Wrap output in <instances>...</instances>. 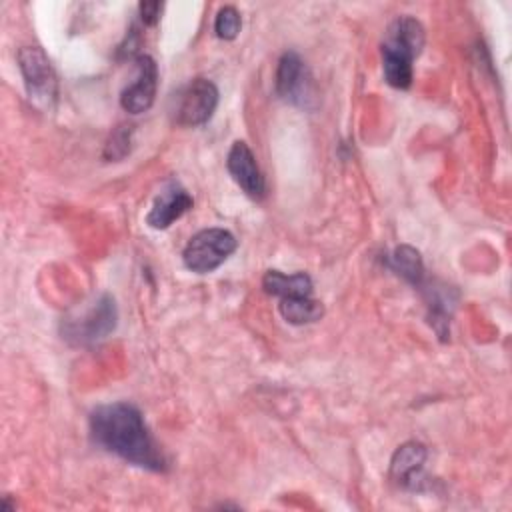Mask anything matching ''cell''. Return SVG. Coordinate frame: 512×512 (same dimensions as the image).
I'll return each instance as SVG.
<instances>
[{
  "mask_svg": "<svg viewBox=\"0 0 512 512\" xmlns=\"http://www.w3.org/2000/svg\"><path fill=\"white\" fill-rule=\"evenodd\" d=\"M388 266L400 274L404 280L412 282L414 286L422 282L424 278V266H422V258L418 254V250H414L412 246H398L390 256H388Z\"/></svg>",
  "mask_w": 512,
  "mask_h": 512,
  "instance_id": "14",
  "label": "cell"
},
{
  "mask_svg": "<svg viewBox=\"0 0 512 512\" xmlns=\"http://www.w3.org/2000/svg\"><path fill=\"white\" fill-rule=\"evenodd\" d=\"M424 462H426V446L420 442H406L392 456L390 478L402 488L420 490Z\"/></svg>",
  "mask_w": 512,
  "mask_h": 512,
  "instance_id": "11",
  "label": "cell"
},
{
  "mask_svg": "<svg viewBox=\"0 0 512 512\" xmlns=\"http://www.w3.org/2000/svg\"><path fill=\"white\" fill-rule=\"evenodd\" d=\"M424 40V28L412 16H400L388 26L382 42V72L392 88H410L412 62L422 52Z\"/></svg>",
  "mask_w": 512,
  "mask_h": 512,
  "instance_id": "2",
  "label": "cell"
},
{
  "mask_svg": "<svg viewBox=\"0 0 512 512\" xmlns=\"http://www.w3.org/2000/svg\"><path fill=\"white\" fill-rule=\"evenodd\" d=\"M18 66L24 78L28 98L40 108H50L58 94V80L44 50L38 46L20 48Z\"/></svg>",
  "mask_w": 512,
  "mask_h": 512,
  "instance_id": "5",
  "label": "cell"
},
{
  "mask_svg": "<svg viewBox=\"0 0 512 512\" xmlns=\"http://www.w3.org/2000/svg\"><path fill=\"white\" fill-rule=\"evenodd\" d=\"M276 92L292 104L304 106L310 98V76L302 58L296 52H286L276 68Z\"/></svg>",
  "mask_w": 512,
  "mask_h": 512,
  "instance_id": "10",
  "label": "cell"
},
{
  "mask_svg": "<svg viewBox=\"0 0 512 512\" xmlns=\"http://www.w3.org/2000/svg\"><path fill=\"white\" fill-rule=\"evenodd\" d=\"M236 244L232 232L224 228H204L188 240L182 252L184 266L196 274H208L230 258Z\"/></svg>",
  "mask_w": 512,
  "mask_h": 512,
  "instance_id": "4",
  "label": "cell"
},
{
  "mask_svg": "<svg viewBox=\"0 0 512 512\" xmlns=\"http://www.w3.org/2000/svg\"><path fill=\"white\" fill-rule=\"evenodd\" d=\"M218 106V88L208 78L190 80L176 96L174 120L178 126L206 124Z\"/></svg>",
  "mask_w": 512,
  "mask_h": 512,
  "instance_id": "6",
  "label": "cell"
},
{
  "mask_svg": "<svg viewBox=\"0 0 512 512\" xmlns=\"http://www.w3.org/2000/svg\"><path fill=\"white\" fill-rule=\"evenodd\" d=\"M240 26H242V20L234 6H224L218 10L214 18V32L220 40H234L240 32Z\"/></svg>",
  "mask_w": 512,
  "mask_h": 512,
  "instance_id": "16",
  "label": "cell"
},
{
  "mask_svg": "<svg viewBox=\"0 0 512 512\" xmlns=\"http://www.w3.org/2000/svg\"><path fill=\"white\" fill-rule=\"evenodd\" d=\"M192 204V196L176 180H168L154 198L152 208L146 216V224L154 230H166L174 220L184 216L192 208Z\"/></svg>",
  "mask_w": 512,
  "mask_h": 512,
  "instance_id": "9",
  "label": "cell"
},
{
  "mask_svg": "<svg viewBox=\"0 0 512 512\" xmlns=\"http://www.w3.org/2000/svg\"><path fill=\"white\" fill-rule=\"evenodd\" d=\"M162 8H164L162 2H140V4H138V12H140L142 22H144L146 26H154V24L160 20Z\"/></svg>",
  "mask_w": 512,
  "mask_h": 512,
  "instance_id": "17",
  "label": "cell"
},
{
  "mask_svg": "<svg viewBox=\"0 0 512 512\" xmlns=\"http://www.w3.org/2000/svg\"><path fill=\"white\" fill-rule=\"evenodd\" d=\"M90 432L98 446L126 462L154 472L166 470V458L136 406L128 402L98 406L90 416Z\"/></svg>",
  "mask_w": 512,
  "mask_h": 512,
  "instance_id": "1",
  "label": "cell"
},
{
  "mask_svg": "<svg viewBox=\"0 0 512 512\" xmlns=\"http://www.w3.org/2000/svg\"><path fill=\"white\" fill-rule=\"evenodd\" d=\"M156 86H158L156 62L148 54L136 56V78L120 94L122 108L130 114L146 112L154 104Z\"/></svg>",
  "mask_w": 512,
  "mask_h": 512,
  "instance_id": "7",
  "label": "cell"
},
{
  "mask_svg": "<svg viewBox=\"0 0 512 512\" xmlns=\"http://www.w3.org/2000/svg\"><path fill=\"white\" fill-rule=\"evenodd\" d=\"M226 168L246 196H250L254 200L264 198L266 182H264V176L256 164V158L246 142L236 140L232 144L228 158H226Z\"/></svg>",
  "mask_w": 512,
  "mask_h": 512,
  "instance_id": "8",
  "label": "cell"
},
{
  "mask_svg": "<svg viewBox=\"0 0 512 512\" xmlns=\"http://www.w3.org/2000/svg\"><path fill=\"white\" fill-rule=\"evenodd\" d=\"M278 308H280L282 318L290 324H310V322L320 320V316L324 314L322 304L318 300H314L312 296L280 300Z\"/></svg>",
  "mask_w": 512,
  "mask_h": 512,
  "instance_id": "13",
  "label": "cell"
},
{
  "mask_svg": "<svg viewBox=\"0 0 512 512\" xmlns=\"http://www.w3.org/2000/svg\"><path fill=\"white\" fill-rule=\"evenodd\" d=\"M132 134H134V128L130 124L118 126L110 134V138H108V142L104 146V154H102L104 160H108V162L122 160L130 152V148H132Z\"/></svg>",
  "mask_w": 512,
  "mask_h": 512,
  "instance_id": "15",
  "label": "cell"
},
{
  "mask_svg": "<svg viewBox=\"0 0 512 512\" xmlns=\"http://www.w3.org/2000/svg\"><path fill=\"white\" fill-rule=\"evenodd\" d=\"M118 320L116 302L112 296L102 294L90 308L78 316H70L62 322L64 338L74 346H90L104 340L114 332Z\"/></svg>",
  "mask_w": 512,
  "mask_h": 512,
  "instance_id": "3",
  "label": "cell"
},
{
  "mask_svg": "<svg viewBox=\"0 0 512 512\" xmlns=\"http://www.w3.org/2000/svg\"><path fill=\"white\" fill-rule=\"evenodd\" d=\"M262 286L268 294H272L280 300L312 296V280L304 272L282 274L278 270H268L262 278Z\"/></svg>",
  "mask_w": 512,
  "mask_h": 512,
  "instance_id": "12",
  "label": "cell"
}]
</instances>
